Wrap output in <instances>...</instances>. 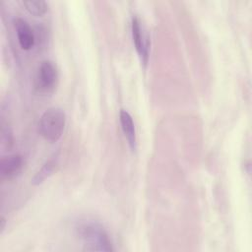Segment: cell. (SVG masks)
Listing matches in <instances>:
<instances>
[{
  "label": "cell",
  "mask_w": 252,
  "mask_h": 252,
  "mask_svg": "<svg viewBox=\"0 0 252 252\" xmlns=\"http://www.w3.org/2000/svg\"><path fill=\"white\" fill-rule=\"evenodd\" d=\"M77 233L85 250L89 251H112V242L108 233L97 222L87 221L77 227Z\"/></svg>",
  "instance_id": "cell-1"
},
{
  "label": "cell",
  "mask_w": 252,
  "mask_h": 252,
  "mask_svg": "<svg viewBox=\"0 0 252 252\" xmlns=\"http://www.w3.org/2000/svg\"><path fill=\"white\" fill-rule=\"evenodd\" d=\"M65 121L66 116L61 108L49 107L42 113L38 120V133L45 141L50 143L56 142L64 132Z\"/></svg>",
  "instance_id": "cell-2"
},
{
  "label": "cell",
  "mask_w": 252,
  "mask_h": 252,
  "mask_svg": "<svg viewBox=\"0 0 252 252\" xmlns=\"http://www.w3.org/2000/svg\"><path fill=\"white\" fill-rule=\"evenodd\" d=\"M131 32L136 51L143 64L147 65L150 53V38L141 19L138 16H134L132 18Z\"/></svg>",
  "instance_id": "cell-3"
},
{
  "label": "cell",
  "mask_w": 252,
  "mask_h": 252,
  "mask_svg": "<svg viewBox=\"0 0 252 252\" xmlns=\"http://www.w3.org/2000/svg\"><path fill=\"white\" fill-rule=\"evenodd\" d=\"M57 78L58 71L54 62L50 60H43L37 68L35 87L41 93H49L54 89Z\"/></svg>",
  "instance_id": "cell-4"
},
{
  "label": "cell",
  "mask_w": 252,
  "mask_h": 252,
  "mask_svg": "<svg viewBox=\"0 0 252 252\" xmlns=\"http://www.w3.org/2000/svg\"><path fill=\"white\" fill-rule=\"evenodd\" d=\"M14 26L21 48L24 50H30L32 48L35 38L33 31L29 23L22 18H16L14 20Z\"/></svg>",
  "instance_id": "cell-5"
},
{
  "label": "cell",
  "mask_w": 252,
  "mask_h": 252,
  "mask_svg": "<svg viewBox=\"0 0 252 252\" xmlns=\"http://www.w3.org/2000/svg\"><path fill=\"white\" fill-rule=\"evenodd\" d=\"M23 167V158L18 154L3 157L0 160V173L4 178L15 177Z\"/></svg>",
  "instance_id": "cell-6"
},
{
  "label": "cell",
  "mask_w": 252,
  "mask_h": 252,
  "mask_svg": "<svg viewBox=\"0 0 252 252\" xmlns=\"http://www.w3.org/2000/svg\"><path fill=\"white\" fill-rule=\"evenodd\" d=\"M119 121L121 125V129L124 133V136L127 140V143L130 147V149L134 152L137 149V140H136V131H135V125L132 116L130 113L125 110L121 109L119 112Z\"/></svg>",
  "instance_id": "cell-7"
},
{
  "label": "cell",
  "mask_w": 252,
  "mask_h": 252,
  "mask_svg": "<svg viewBox=\"0 0 252 252\" xmlns=\"http://www.w3.org/2000/svg\"><path fill=\"white\" fill-rule=\"evenodd\" d=\"M57 164H58V157L57 155H54L35 173V175L32 177V183L34 185L41 184L46 178H48L54 172V170L57 167Z\"/></svg>",
  "instance_id": "cell-8"
},
{
  "label": "cell",
  "mask_w": 252,
  "mask_h": 252,
  "mask_svg": "<svg viewBox=\"0 0 252 252\" xmlns=\"http://www.w3.org/2000/svg\"><path fill=\"white\" fill-rule=\"evenodd\" d=\"M23 6L33 16H42L47 12V3L43 0H23Z\"/></svg>",
  "instance_id": "cell-9"
},
{
  "label": "cell",
  "mask_w": 252,
  "mask_h": 252,
  "mask_svg": "<svg viewBox=\"0 0 252 252\" xmlns=\"http://www.w3.org/2000/svg\"><path fill=\"white\" fill-rule=\"evenodd\" d=\"M5 223H6V220L3 217H1V220H0V232H2L4 230Z\"/></svg>",
  "instance_id": "cell-10"
}]
</instances>
